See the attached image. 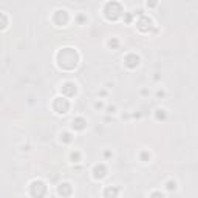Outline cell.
<instances>
[{"label":"cell","instance_id":"cell-7","mask_svg":"<svg viewBox=\"0 0 198 198\" xmlns=\"http://www.w3.org/2000/svg\"><path fill=\"white\" fill-rule=\"evenodd\" d=\"M59 194H60V195H68V194H70V186H68V184L60 186V187H59Z\"/></svg>","mask_w":198,"mask_h":198},{"label":"cell","instance_id":"cell-4","mask_svg":"<svg viewBox=\"0 0 198 198\" xmlns=\"http://www.w3.org/2000/svg\"><path fill=\"white\" fill-rule=\"evenodd\" d=\"M62 91L65 93V95L71 96V95H74V93H76V87H74L73 84H65L64 88H62Z\"/></svg>","mask_w":198,"mask_h":198},{"label":"cell","instance_id":"cell-6","mask_svg":"<svg viewBox=\"0 0 198 198\" xmlns=\"http://www.w3.org/2000/svg\"><path fill=\"white\" fill-rule=\"evenodd\" d=\"M127 65H129V67H135V65H138V57H136V56H129L127 57Z\"/></svg>","mask_w":198,"mask_h":198},{"label":"cell","instance_id":"cell-10","mask_svg":"<svg viewBox=\"0 0 198 198\" xmlns=\"http://www.w3.org/2000/svg\"><path fill=\"white\" fill-rule=\"evenodd\" d=\"M116 194H118V190H112V189H108L105 192V195H116Z\"/></svg>","mask_w":198,"mask_h":198},{"label":"cell","instance_id":"cell-1","mask_svg":"<svg viewBox=\"0 0 198 198\" xmlns=\"http://www.w3.org/2000/svg\"><path fill=\"white\" fill-rule=\"evenodd\" d=\"M59 60H60V67H64V68H74L76 67V64H78V56H76V53H74V50H71V48H65L64 51H60L59 54Z\"/></svg>","mask_w":198,"mask_h":198},{"label":"cell","instance_id":"cell-8","mask_svg":"<svg viewBox=\"0 0 198 198\" xmlns=\"http://www.w3.org/2000/svg\"><path fill=\"white\" fill-rule=\"evenodd\" d=\"M76 129H84V119H76V122H73Z\"/></svg>","mask_w":198,"mask_h":198},{"label":"cell","instance_id":"cell-3","mask_svg":"<svg viewBox=\"0 0 198 198\" xmlns=\"http://www.w3.org/2000/svg\"><path fill=\"white\" fill-rule=\"evenodd\" d=\"M54 107H56V110L59 113H65L68 110V102L65 101V99H62V102H60V98L56 101V104H54Z\"/></svg>","mask_w":198,"mask_h":198},{"label":"cell","instance_id":"cell-2","mask_svg":"<svg viewBox=\"0 0 198 198\" xmlns=\"http://www.w3.org/2000/svg\"><path fill=\"white\" fill-rule=\"evenodd\" d=\"M31 194H33V195H37V197L45 195V186H43L40 181H37V183H33V186H31Z\"/></svg>","mask_w":198,"mask_h":198},{"label":"cell","instance_id":"cell-9","mask_svg":"<svg viewBox=\"0 0 198 198\" xmlns=\"http://www.w3.org/2000/svg\"><path fill=\"white\" fill-rule=\"evenodd\" d=\"M5 25H6V19H5L3 14H0V28H3Z\"/></svg>","mask_w":198,"mask_h":198},{"label":"cell","instance_id":"cell-5","mask_svg":"<svg viewBox=\"0 0 198 198\" xmlns=\"http://www.w3.org/2000/svg\"><path fill=\"white\" fill-rule=\"evenodd\" d=\"M95 175H96V178H102L104 175H105V169H104V166H98L95 169Z\"/></svg>","mask_w":198,"mask_h":198}]
</instances>
